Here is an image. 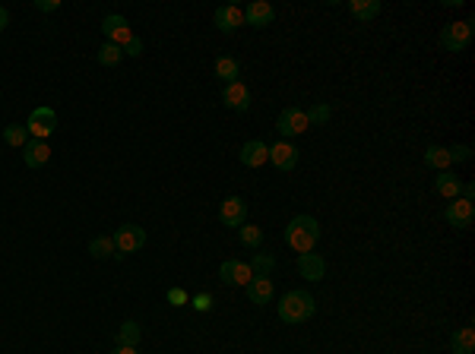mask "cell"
Listing matches in <instances>:
<instances>
[{"label":"cell","mask_w":475,"mask_h":354,"mask_svg":"<svg viewBox=\"0 0 475 354\" xmlns=\"http://www.w3.org/2000/svg\"><path fill=\"white\" fill-rule=\"evenodd\" d=\"M320 241V222L314 215H295L285 224V244H289L295 253H311Z\"/></svg>","instance_id":"cell-1"},{"label":"cell","mask_w":475,"mask_h":354,"mask_svg":"<svg viewBox=\"0 0 475 354\" xmlns=\"http://www.w3.org/2000/svg\"><path fill=\"white\" fill-rule=\"evenodd\" d=\"M317 313V301L314 295H308V291L295 288V291H285L279 297V319L289 326H298L304 323V319H311Z\"/></svg>","instance_id":"cell-2"},{"label":"cell","mask_w":475,"mask_h":354,"mask_svg":"<svg viewBox=\"0 0 475 354\" xmlns=\"http://www.w3.org/2000/svg\"><path fill=\"white\" fill-rule=\"evenodd\" d=\"M472 32H475V19H459V23H447L440 29V47L450 54L466 51V45L472 42Z\"/></svg>","instance_id":"cell-3"},{"label":"cell","mask_w":475,"mask_h":354,"mask_svg":"<svg viewBox=\"0 0 475 354\" xmlns=\"http://www.w3.org/2000/svg\"><path fill=\"white\" fill-rule=\"evenodd\" d=\"M111 241H114V260H124L127 253H137V250H142V244H146V231L140 228V224H121L118 231L111 234Z\"/></svg>","instance_id":"cell-4"},{"label":"cell","mask_w":475,"mask_h":354,"mask_svg":"<svg viewBox=\"0 0 475 354\" xmlns=\"http://www.w3.org/2000/svg\"><path fill=\"white\" fill-rule=\"evenodd\" d=\"M26 130H29V136H35V139H48V136L57 130V114L48 105L35 108V111L29 114V120H26Z\"/></svg>","instance_id":"cell-5"},{"label":"cell","mask_w":475,"mask_h":354,"mask_svg":"<svg viewBox=\"0 0 475 354\" xmlns=\"http://www.w3.org/2000/svg\"><path fill=\"white\" fill-rule=\"evenodd\" d=\"M444 219L450 228H459V231H466V228H472V222H475V206L469 200H450V206H447V212H444Z\"/></svg>","instance_id":"cell-6"},{"label":"cell","mask_w":475,"mask_h":354,"mask_svg":"<svg viewBox=\"0 0 475 354\" xmlns=\"http://www.w3.org/2000/svg\"><path fill=\"white\" fill-rule=\"evenodd\" d=\"M101 35H105L111 45L124 47V45L133 38V32H130V23H127L124 16H118V13H111V16H105V19H101Z\"/></svg>","instance_id":"cell-7"},{"label":"cell","mask_w":475,"mask_h":354,"mask_svg":"<svg viewBox=\"0 0 475 354\" xmlns=\"http://www.w3.org/2000/svg\"><path fill=\"white\" fill-rule=\"evenodd\" d=\"M308 114H304V108H285L279 114V124H276V130H279L285 139H291V136H301L308 130Z\"/></svg>","instance_id":"cell-8"},{"label":"cell","mask_w":475,"mask_h":354,"mask_svg":"<svg viewBox=\"0 0 475 354\" xmlns=\"http://www.w3.org/2000/svg\"><path fill=\"white\" fill-rule=\"evenodd\" d=\"M219 222L225 224V228H241V224L247 222V202H244L241 196H225L219 206Z\"/></svg>","instance_id":"cell-9"},{"label":"cell","mask_w":475,"mask_h":354,"mask_svg":"<svg viewBox=\"0 0 475 354\" xmlns=\"http://www.w3.org/2000/svg\"><path fill=\"white\" fill-rule=\"evenodd\" d=\"M276 23V6L267 0H254V4L244 10V25H254V29H267Z\"/></svg>","instance_id":"cell-10"},{"label":"cell","mask_w":475,"mask_h":354,"mask_svg":"<svg viewBox=\"0 0 475 354\" xmlns=\"http://www.w3.org/2000/svg\"><path fill=\"white\" fill-rule=\"evenodd\" d=\"M219 278L225 285H238V288H247V282L254 278L250 272V263H241V260H225L219 266Z\"/></svg>","instance_id":"cell-11"},{"label":"cell","mask_w":475,"mask_h":354,"mask_svg":"<svg viewBox=\"0 0 475 354\" xmlns=\"http://www.w3.org/2000/svg\"><path fill=\"white\" fill-rule=\"evenodd\" d=\"M222 101H225V108H232V111L238 114H244V111H250V88L238 79V83H228L225 88H222Z\"/></svg>","instance_id":"cell-12"},{"label":"cell","mask_w":475,"mask_h":354,"mask_svg":"<svg viewBox=\"0 0 475 354\" xmlns=\"http://www.w3.org/2000/svg\"><path fill=\"white\" fill-rule=\"evenodd\" d=\"M298 272H301L308 282H320L323 275H327V260H323L320 253H298Z\"/></svg>","instance_id":"cell-13"},{"label":"cell","mask_w":475,"mask_h":354,"mask_svg":"<svg viewBox=\"0 0 475 354\" xmlns=\"http://www.w3.org/2000/svg\"><path fill=\"white\" fill-rule=\"evenodd\" d=\"M238 159H241V165H247V168H260L263 161H269V146L263 139H247L241 146V152H238Z\"/></svg>","instance_id":"cell-14"},{"label":"cell","mask_w":475,"mask_h":354,"mask_svg":"<svg viewBox=\"0 0 475 354\" xmlns=\"http://www.w3.org/2000/svg\"><path fill=\"white\" fill-rule=\"evenodd\" d=\"M213 19H216V29L232 35V32H238L244 25V10H241V6H235V4H228V6H219Z\"/></svg>","instance_id":"cell-15"},{"label":"cell","mask_w":475,"mask_h":354,"mask_svg":"<svg viewBox=\"0 0 475 354\" xmlns=\"http://www.w3.org/2000/svg\"><path fill=\"white\" fill-rule=\"evenodd\" d=\"M269 161H273L279 171H291L298 165V149L289 139H279L276 146H269Z\"/></svg>","instance_id":"cell-16"},{"label":"cell","mask_w":475,"mask_h":354,"mask_svg":"<svg viewBox=\"0 0 475 354\" xmlns=\"http://www.w3.org/2000/svg\"><path fill=\"white\" fill-rule=\"evenodd\" d=\"M26 152H23V159H26V168H42L51 161V146H48L45 139H32V142H26Z\"/></svg>","instance_id":"cell-17"},{"label":"cell","mask_w":475,"mask_h":354,"mask_svg":"<svg viewBox=\"0 0 475 354\" xmlns=\"http://www.w3.org/2000/svg\"><path fill=\"white\" fill-rule=\"evenodd\" d=\"M273 295H276V288H273V278H250L247 282V297H250V304H269L273 301Z\"/></svg>","instance_id":"cell-18"},{"label":"cell","mask_w":475,"mask_h":354,"mask_svg":"<svg viewBox=\"0 0 475 354\" xmlns=\"http://www.w3.org/2000/svg\"><path fill=\"white\" fill-rule=\"evenodd\" d=\"M434 187H437V193L444 196V200H459V193H463V181L453 171H437Z\"/></svg>","instance_id":"cell-19"},{"label":"cell","mask_w":475,"mask_h":354,"mask_svg":"<svg viewBox=\"0 0 475 354\" xmlns=\"http://www.w3.org/2000/svg\"><path fill=\"white\" fill-rule=\"evenodd\" d=\"M450 351L453 354H472L475 351V329L472 326H463L450 336Z\"/></svg>","instance_id":"cell-20"},{"label":"cell","mask_w":475,"mask_h":354,"mask_svg":"<svg viewBox=\"0 0 475 354\" xmlns=\"http://www.w3.org/2000/svg\"><path fill=\"white\" fill-rule=\"evenodd\" d=\"M349 13L358 23H371L374 16H380V0H349Z\"/></svg>","instance_id":"cell-21"},{"label":"cell","mask_w":475,"mask_h":354,"mask_svg":"<svg viewBox=\"0 0 475 354\" xmlns=\"http://www.w3.org/2000/svg\"><path fill=\"white\" fill-rule=\"evenodd\" d=\"M216 76L222 79V83H238V76H241V64H238L235 57H219L216 60Z\"/></svg>","instance_id":"cell-22"},{"label":"cell","mask_w":475,"mask_h":354,"mask_svg":"<svg viewBox=\"0 0 475 354\" xmlns=\"http://www.w3.org/2000/svg\"><path fill=\"white\" fill-rule=\"evenodd\" d=\"M425 165L434 168V171H447V168H450V155H447V146H428V149H425Z\"/></svg>","instance_id":"cell-23"},{"label":"cell","mask_w":475,"mask_h":354,"mask_svg":"<svg viewBox=\"0 0 475 354\" xmlns=\"http://www.w3.org/2000/svg\"><path fill=\"white\" fill-rule=\"evenodd\" d=\"M140 338H142V329H140V323H133V319H127V323L118 329V345H124V348H137Z\"/></svg>","instance_id":"cell-24"},{"label":"cell","mask_w":475,"mask_h":354,"mask_svg":"<svg viewBox=\"0 0 475 354\" xmlns=\"http://www.w3.org/2000/svg\"><path fill=\"white\" fill-rule=\"evenodd\" d=\"M89 253L95 256V260H111L118 250H114V241L108 234H101V237H92L89 241Z\"/></svg>","instance_id":"cell-25"},{"label":"cell","mask_w":475,"mask_h":354,"mask_svg":"<svg viewBox=\"0 0 475 354\" xmlns=\"http://www.w3.org/2000/svg\"><path fill=\"white\" fill-rule=\"evenodd\" d=\"M4 139H6V146L23 149L26 142H29V130H26V124H6L4 127Z\"/></svg>","instance_id":"cell-26"},{"label":"cell","mask_w":475,"mask_h":354,"mask_svg":"<svg viewBox=\"0 0 475 354\" xmlns=\"http://www.w3.org/2000/svg\"><path fill=\"white\" fill-rule=\"evenodd\" d=\"M95 60H99L101 67H118L121 60H124V51H121L118 45H111V42H105L99 47V54H95Z\"/></svg>","instance_id":"cell-27"},{"label":"cell","mask_w":475,"mask_h":354,"mask_svg":"<svg viewBox=\"0 0 475 354\" xmlns=\"http://www.w3.org/2000/svg\"><path fill=\"white\" fill-rule=\"evenodd\" d=\"M238 231H241V244H244V247H254V250H257V247L263 244V228H260V224L244 222Z\"/></svg>","instance_id":"cell-28"},{"label":"cell","mask_w":475,"mask_h":354,"mask_svg":"<svg viewBox=\"0 0 475 354\" xmlns=\"http://www.w3.org/2000/svg\"><path fill=\"white\" fill-rule=\"evenodd\" d=\"M276 269V256L269 253H254V263H250V272H254L257 278H269V272Z\"/></svg>","instance_id":"cell-29"},{"label":"cell","mask_w":475,"mask_h":354,"mask_svg":"<svg viewBox=\"0 0 475 354\" xmlns=\"http://www.w3.org/2000/svg\"><path fill=\"white\" fill-rule=\"evenodd\" d=\"M304 114H308V124H327L330 114H332V108L327 105V101H320V105H314L311 111H304Z\"/></svg>","instance_id":"cell-30"},{"label":"cell","mask_w":475,"mask_h":354,"mask_svg":"<svg viewBox=\"0 0 475 354\" xmlns=\"http://www.w3.org/2000/svg\"><path fill=\"white\" fill-rule=\"evenodd\" d=\"M447 155H450V165H453V161H469L472 159V146H450V149H447Z\"/></svg>","instance_id":"cell-31"},{"label":"cell","mask_w":475,"mask_h":354,"mask_svg":"<svg viewBox=\"0 0 475 354\" xmlns=\"http://www.w3.org/2000/svg\"><path fill=\"white\" fill-rule=\"evenodd\" d=\"M190 304H194V310H200V313H209V310H213V295H209V291H203V295H196Z\"/></svg>","instance_id":"cell-32"},{"label":"cell","mask_w":475,"mask_h":354,"mask_svg":"<svg viewBox=\"0 0 475 354\" xmlns=\"http://www.w3.org/2000/svg\"><path fill=\"white\" fill-rule=\"evenodd\" d=\"M168 304H172V307H184L187 304V291L184 288H168Z\"/></svg>","instance_id":"cell-33"},{"label":"cell","mask_w":475,"mask_h":354,"mask_svg":"<svg viewBox=\"0 0 475 354\" xmlns=\"http://www.w3.org/2000/svg\"><path fill=\"white\" fill-rule=\"evenodd\" d=\"M121 51H124L127 57H140V54H142V38H137V35H133L130 42H127L124 47H121Z\"/></svg>","instance_id":"cell-34"},{"label":"cell","mask_w":475,"mask_h":354,"mask_svg":"<svg viewBox=\"0 0 475 354\" xmlns=\"http://www.w3.org/2000/svg\"><path fill=\"white\" fill-rule=\"evenodd\" d=\"M35 6L42 13H57L60 10V0H35Z\"/></svg>","instance_id":"cell-35"},{"label":"cell","mask_w":475,"mask_h":354,"mask_svg":"<svg viewBox=\"0 0 475 354\" xmlns=\"http://www.w3.org/2000/svg\"><path fill=\"white\" fill-rule=\"evenodd\" d=\"M459 196H463V200H475V183H463V193H459Z\"/></svg>","instance_id":"cell-36"},{"label":"cell","mask_w":475,"mask_h":354,"mask_svg":"<svg viewBox=\"0 0 475 354\" xmlns=\"http://www.w3.org/2000/svg\"><path fill=\"white\" fill-rule=\"evenodd\" d=\"M6 25H10V13H6V10H4V6H0V32H4V29H6Z\"/></svg>","instance_id":"cell-37"},{"label":"cell","mask_w":475,"mask_h":354,"mask_svg":"<svg viewBox=\"0 0 475 354\" xmlns=\"http://www.w3.org/2000/svg\"><path fill=\"white\" fill-rule=\"evenodd\" d=\"M114 354H140L137 348H124V345H118V348H114Z\"/></svg>","instance_id":"cell-38"}]
</instances>
